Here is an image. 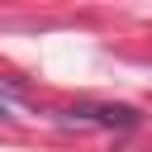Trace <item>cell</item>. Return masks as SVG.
Segmentation results:
<instances>
[{
    "instance_id": "cell-2",
    "label": "cell",
    "mask_w": 152,
    "mask_h": 152,
    "mask_svg": "<svg viewBox=\"0 0 152 152\" xmlns=\"http://www.w3.org/2000/svg\"><path fill=\"white\" fill-rule=\"evenodd\" d=\"M0 119H14V100H10L5 90H0Z\"/></svg>"
},
{
    "instance_id": "cell-1",
    "label": "cell",
    "mask_w": 152,
    "mask_h": 152,
    "mask_svg": "<svg viewBox=\"0 0 152 152\" xmlns=\"http://www.w3.org/2000/svg\"><path fill=\"white\" fill-rule=\"evenodd\" d=\"M66 128H100V133H128L142 124V114L133 104H109V100H76L57 114Z\"/></svg>"
}]
</instances>
